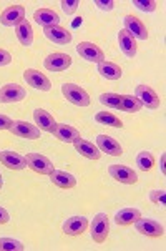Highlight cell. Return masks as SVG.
I'll list each match as a JSON object with an SVG mask.
<instances>
[{
  "instance_id": "obj_29",
  "label": "cell",
  "mask_w": 166,
  "mask_h": 251,
  "mask_svg": "<svg viewBox=\"0 0 166 251\" xmlns=\"http://www.w3.org/2000/svg\"><path fill=\"white\" fill-rule=\"evenodd\" d=\"M95 122L100 123V125H106V126H113V128H121L123 122L117 115L110 113V112H98L95 115Z\"/></svg>"
},
{
  "instance_id": "obj_23",
  "label": "cell",
  "mask_w": 166,
  "mask_h": 251,
  "mask_svg": "<svg viewBox=\"0 0 166 251\" xmlns=\"http://www.w3.org/2000/svg\"><path fill=\"white\" fill-rule=\"evenodd\" d=\"M33 20L44 28L53 27V25H58V22H60V15L55 10H52V8H38L33 14Z\"/></svg>"
},
{
  "instance_id": "obj_31",
  "label": "cell",
  "mask_w": 166,
  "mask_h": 251,
  "mask_svg": "<svg viewBox=\"0 0 166 251\" xmlns=\"http://www.w3.org/2000/svg\"><path fill=\"white\" fill-rule=\"evenodd\" d=\"M98 100L101 105H106V107H110V108L118 110V107H120V95H118V93H112V92L101 93Z\"/></svg>"
},
{
  "instance_id": "obj_2",
  "label": "cell",
  "mask_w": 166,
  "mask_h": 251,
  "mask_svg": "<svg viewBox=\"0 0 166 251\" xmlns=\"http://www.w3.org/2000/svg\"><path fill=\"white\" fill-rule=\"evenodd\" d=\"M62 93L71 105H75V107H88V105H90V95L87 93V90H83V88L76 83H63Z\"/></svg>"
},
{
  "instance_id": "obj_40",
  "label": "cell",
  "mask_w": 166,
  "mask_h": 251,
  "mask_svg": "<svg viewBox=\"0 0 166 251\" xmlns=\"http://www.w3.org/2000/svg\"><path fill=\"white\" fill-rule=\"evenodd\" d=\"M2 186H3V180H2V175H0V190H2Z\"/></svg>"
},
{
  "instance_id": "obj_20",
  "label": "cell",
  "mask_w": 166,
  "mask_h": 251,
  "mask_svg": "<svg viewBox=\"0 0 166 251\" xmlns=\"http://www.w3.org/2000/svg\"><path fill=\"white\" fill-rule=\"evenodd\" d=\"M118 45H120V50L125 53V57L128 58H135L136 52H138V47H136V38L133 35H130L125 28H121L118 32Z\"/></svg>"
},
{
  "instance_id": "obj_6",
  "label": "cell",
  "mask_w": 166,
  "mask_h": 251,
  "mask_svg": "<svg viewBox=\"0 0 166 251\" xmlns=\"http://www.w3.org/2000/svg\"><path fill=\"white\" fill-rule=\"evenodd\" d=\"M24 80L27 82V85H30L32 88L40 92H50L52 90V82L48 80V76L44 75L42 72H38L35 69H27L24 72Z\"/></svg>"
},
{
  "instance_id": "obj_38",
  "label": "cell",
  "mask_w": 166,
  "mask_h": 251,
  "mask_svg": "<svg viewBox=\"0 0 166 251\" xmlns=\"http://www.w3.org/2000/svg\"><path fill=\"white\" fill-rule=\"evenodd\" d=\"M8 221H10V215H8L5 208L0 206V225H7Z\"/></svg>"
},
{
  "instance_id": "obj_10",
  "label": "cell",
  "mask_w": 166,
  "mask_h": 251,
  "mask_svg": "<svg viewBox=\"0 0 166 251\" xmlns=\"http://www.w3.org/2000/svg\"><path fill=\"white\" fill-rule=\"evenodd\" d=\"M135 97L142 101L143 107H146L150 110H156L161 103L158 93L153 90L151 87H148V85H138L135 90Z\"/></svg>"
},
{
  "instance_id": "obj_16",
  "label": "cell",
  "mask_w": 166,
  "mask_h": 251,
  "mask_svg": "<svg viewBox=\"0 0 166 251\" xmlns=\"http://www.w3.org/2000/svg\"><path fill=\"white\" fill-rule=\"evenodd\" d=\"M96 147L101 153H106V155L112 156H121L123 155V148L118 140H115L113 137H108V135H98L96 137Z\"/></svg>"
},
{
  "instance_id": "obj_4",
  "label": "cell",
  "mask_w": 166,
  "mask_h": 251,
  "mask_svg": "<svg viewBox=\"0 0 166 251\" xmlns=\"http://www.w3.org/2000/svg\"><path fill=\"white\" fill-rule=\"evenodd\" d=\"M108 175L123 185H135L138 181V175L133 168L126 167V165H110Z\"/></svg>"
},
{
  "instance_id": "obj_36",
  "label": "cell",
  "mask_w": 166,
  "mask_h": 251,
  "mask_svg": "<svg viewBox=\"0 0 166 251\" xmlns=\"http://www.w3.org/2000/svg\"><path fill=\"white\" fill-rule=\"evenodd\" d=\"M12 63V55L7 50L0 49V67H7Z\"/></svg>"
},
{
  "instance_id": "obj_35",
  "label": "cell",
  "mask_w": 166,
  "mask_h": 251,
  "mask_svg": "<svg viewBox=\"0 0 166 251\" xmlns=\"http://www.w3.org/2000/svg\"><path fill=\"white\" fill-rule=\"evenodd\" d=\"M95 5L103 12H112L115 8V2L113 0H95Z\"/></svg>"
},
{
  "instance_id": "obj_12",
  "label": "cell",
  "mask_w": 166,
  "mask_h": 251,
  "mask_svg": "<svg viewBox=\"0 0 166 251\" xmlns=\"http://www.w3.org/2000/svg\"><path fill=\"white\" fill-rule=\"evenodd\" d=\"M25 97L27 92L19 83H7L0 88V103H15V101H22Z\"/></svg>"
},
{
  "instance_id": "obj_22",
  "label": "cell",
  "mask_w": 166,
  "mask_h": 251,
  "mask_svg": "<svg viewBox=\"0 0 166 251\" xmlns=\"http://www.w3.org/2000/svg\"><path fill=\"white\" fill-rule=\"evenodd\" d=\"M76 153H80L82 156L88 160H100L101 158V151L98 150L95 143L88 142V140H83V138H78L76 142L73 143Z\"/></svg>"
},
{
  "instance_id": "obj_13",
  "label": "cell",
  "mask_w": 166,
  "mask_h": 251,
  "mask_svg": "<svg viewBox=\"0 0 166 251\" xmlns=\"http://www.w3.org/2000/svg\"><path fill=\"white\" fill-rule=\"evenodd\" d=\"M88 225H90L88 218H85V216H70L63 221L62 231L68 236H80L87 231Z\"/></svg>"
},
{
  "instance_id": "obj_11",
  "label": "cell",
  "mask_w": 166,
  "mask_h": 251,
  "mask_svg": "<svg viewBox=\"0 0 166 251\" xmlns=\"http://www.w3.org/2000/svg\"><path fill=\"white\" fill-rule=\"evenodd\" d=\"M25 20V7L24 5H10L0 14V24L3 27H17Z\"/></svg>"
},
{
  "instance_id": "obj_30",
  "label": "cell",
  "mask_w": 166,
  "mask_h": 251,
  "mask_svg": "<svg viewBox=\"0 0 166 251\" xmlns=\"http://www.w3.org/2000/svg\"><path fill=\"white\" fill-rule=\"evenodd\" d=\"M25 246L22 241L14 238H0V251H24Z\"/></svg>"
},
{
  "instance_id": "obj_24",
  "label": "cell",
  "mask_w": 166,
  "mask_h": 251,
  "mask_svg": "<svg viewBox=\"0 0 166 251\" xmlns=\"http://www.w3.org/2000/svg\"><path fill=\"white\" fill-rule=\"evenodd\" d=\"M140 218H142V211L138 208H123V210L115 213V223L118 226H130Z\"/></svg>"
},
{
  "instance_id": "obj_32",
  "label": "cell",
  "mask_w": 166,
  "mask_h": 251,
  "mask_svg": "<svg viewBox=\"0 0 166 251\" xmlns=\"http://www.w3.org/2000/svg\"><path fill=\"white\" fill-rule=\"evenodd\" d=\"M133 7H136L138 10L144 12V14H151V12L156 10V7H158V2H155V0H133Z\"/></svg>"
},
{
  "instance_id": "obj_28",
  "label": "cell",
  "mask_w": 166,
  "mask_h": 251,
  "mask_svg": "<svg viewBox=\"0 0 166 251\" xmlns=\"http://www.w3.org/2000/svg\"><path fill=\"white\" fill-rule=\"evenodd\" d=\"M136 167L142 170V172H151V170L156 167V160H155V156H153V153L140 151L138 155H136Z\"/></svg>"
},
{
  "instance_id": "obj_33",
  "label": "cell",
  "mask_w": 166,
  "mask_h": 251,
  "mask_svg": "<svg viewBox=\"0 0 166 251\" xmlns=\"http://www.w3.org/2000/svg\"><path fill=\"white\" fill-rule=\"evenodd\" d=\"M150 201L155 205L163 206L166 203V191L165 190H151L150 191Z\"/></svg>"
},
{
  "instance_id": "obj_9",
  "label": "cell",
  "mask_w": 166,
  "mask_h": 251,
  "mask_svg": "<svg viewBox=\"0 0 166 251\" xmlns=\"http://www.w3.org/2000/svg\"><path fill=\"white\" fill-rule=\"evenodd\" d=\"M76 52L82 58L92 63H101L105 60V53L98 45L92 44V42H80L76 45Z\"/></svg>"
},
{
  "instance_id": "obj_39",
  "label": "cell",
  "mask_w": 166,
  "mask_h": 251,
  "mask_svg": "<svg viewBox=\"0 0 166 251\" xmlns=\"http://www.w3.org/2000/svg\"><path fill=\"white\" fill-rule=\"evenodd\" d=\"M165 161H166V155H161V158H160V170H161V173H163V175H166Z\"/></svg>"
},
{
  "instance_id": "obj_1",
  "label": "cell",
  "mask_w": 166,
  "mask_h": 251,
  "mask_svg": "<svg viewBox=\"0 0 166 251\" xmlns=\"http://www.w3.org/2000/svg\"><path fill=\"white\" fill-rule=\"evenodd\" d=\"M90 226V235L95 243H105L110 233V218L106 213H96L93 216Z\"/></svg>"
},
{
  "instance_id": "obj_14",
  "label": "cell",
  "mask_w": 166,
  "mask_h": 251,
  "mask_svg": "<svg viewBox=\"0 0 166 251\" xmlns=\"http://www.w3.org/2000/svg\"><path fill=\"white\" fill-rule=\"evenodd\" d=\"M44 35L47 40L53 42V44L57 45H68L71 42V35L70 30H67V28L60 27V25H53V27H45L44 28Z\"/></svg>"
},
{
  "instance_id": "obj_18",
  "label": "cell",
  "mask_w": 166,
  "mask_h": 251,
  "mask_svg": "<svg viewBox=\"0 0 166 251\" xmlns=\"http://www.w3.org/2000/svg\"><path fill=\"white\" fill-rule=\"evenodd\" d=\"M53 137L57 140H60L63 143H75L80 137V131L71 125H67V123H57V126L53 128Z\"/></svg>"
},
{
  "instance_id": "obj_21",
  "label": "cell",
  "mask_w": 166,
  "mask_h": 251,
  "mask_svg": "<svg viewBox=\"0 0 166 251\" xmlns=\"http://www.w3.org/2000/svg\"><path fill=\"white\" fill-rule=\"evenodd\" d=\"M48 176H50V181L62 190H71L76 186V178L71 175V173L63 172V170H53Z\"/></svg>"
},
{
  "instance_id": "obj_7",
  "label": "cell",
  "mask_w": 166,
  "mask_h": 251,
  "mask_svg": "<svg viewBox=\"0 0 166 251\" xmlns=\"http://www.w3.org/2000/svg\"><path fill=\"white\" fill-rule=\"evenodd\" d=\"M135 228L138 233L142 235L148 236V238H161L165 235V228L163 225H160L156 220H151V218H140L135 221Z\"/></svg>"
},
{
  "instance_id": "obj_19",
  "label": "cell",
  "mask_w": 166,
  "mask_h": 251,
  "mask_svg": "<svg viewBox=\"0 0 166 251\" xmlns=\"http://www.w3.org/2000/svg\"><path fill=\"white\" fill-rule=\"evenodd\" d=\"M33 120H35V125L40 128V131H48V133H52L53 128L57 126V122H55L53 115L44 108L33 110Z\"/></svg>"
},
{
  "instance_id": "obj_5",
  "label": "cell",
  "mask_w": 166,
  "mask_h": 251,
  "mask_svg": "<svg viewBox=\"0 0 166 251\" xmlns=\"http://www.w3.org/2000/svg\"><path fill=\"white\" fill-rule=\"evenodd\" d=\"M71 63H73V60H71L70 55L55 52V53L47 55L44 60V67L48 72H65L67 69H70Z\"/></svg>"
},
{
  "instance_id": "obj_26",
  "label": "cell",
  "mask_w": 166,
  "mask_h": 251,
  "mask_svg": "<svg viewBox=\"0 0 166 251\" xmlns=\"http://www.w3.org/2000/svg\"><path fill=\"white\" fill-rule=\"evenodd\" d=\"M98 74L106 80H120L123 75V70L117 63L103 60L101 63H98Z\"/></svg>"
},
{
  "instance_id": "obj_8",
  "label": "cell",
  "mask_w": 166,
  "mask_h": 251,
  "mask_svg": "<svg viewBox=\"0 0 166 251\" xmlns=\"http://www.w3.org/2000/svg\"><path fill=\"white\" fill-rule=\"evenodd\" d=\"M8 131H10L12 135H15V137H20L25 140L40 138V128H38L37 125H32V123L24 122V120H14Z\"/></svg>"
},
{
  "instance_id": "obj_27",
  "label": "cell",
  "mask_w": 166,
  "mask_h": 251,
  "mask_svg": "<svg viewBox=\"0 0 166 251\" xmlns=\"http://www.w3.org/2000/svg\"><path fill=\"white\" fill-rule=\"evenodd\" d=\"M143 108L142 101H140L136 97L133 95H120V107L118 110L120 112H126V113H136Z\"/></svg>"
},
{
  "instance_id": "obj_34",
  "label": "cell",
  "mask_w": 166,
  "mask_h": 251,
  "mask_svg": "<svg viewBox=\"0 0 166 251\" xmlns=\"http://www.w3.org/2000/svg\"><path fill=\"white\" fill-rule=\"evenodd\" d=\"M62 10L65 12L67 15H73L76 12V8L80 7V2L78 0H62Z\"/></svg>"
},
{
  "instance_id": "obj_37",
  "label": "cell",
  "mask_w": 166,
  "mask_h": 251,
  "mask_svg": "<svg viewBox=\"0 0 166 251\" xmlns=\"http://www.w3.org/2000/svg\"><path fill=\"white\" fill-rule=\"evenodd\" d=\"M12 123H14V120H12L10 117H7V115H0V130H10Z\"/></svg>"
},
{
  "instance_id": "obj_25",
  "label": "cell",
  "mask_w": 166,
  "mask_h": 251,
  "mask_svg": "<svg viewBox=\"0 0 166 251\" xmlns=\"http://www.w3.org/2000/svg\"><path fill=\"white\" fill-rule=\"evenodd\" d=\"M15 35L19 38V42L24 47H32L33 44V28L32 24L28 20H24L22 24H19L15 27Z\"/></svg>"
},
{
  "instance_id": "obj_3",
  "label": "cell",
  "mask_w": 166,
  "mask_h": 251,
  "mask_svg": "<svg viewBox=\"0 0 166 251\" xmlns=\"http://www.w3.org/2000/svg\"><path fill=\"white\" fill-rule=\"evenodd\" d=\"M25 161H27V167L38 175H50L55 170L52 161L45 155H40V153H27Z\"/></svg>"
},
{
  "instance_id": "obj_15",
  "label": "cell",
  "mask_w": 166,
  "mask_h": 251,
  "mask_svg": "<svg viewBox=\"0 0 166 251\" xmlns=\"http://www.w3.org/2000/svg\"><path fill=\"white\" fill-rule=\"evenodd\" d=\"M123 24H125V30L133 35L138 40H146L148 38V30H146V25H144L138 17L135 15H125L123 19Z\"/></svg>"
},
{
  "instance_id": "obj_17",
  "label": "cell",
  "mask_w": 166,
  "mask_h": 251,
  "mask_svg": "<svg viewBox=\"0 0 166 251\" xmlns=\"http://www.w3.org/2000/svg\"><path fill=\"white\" fill-rule=\"evenodd\" d=\"M0 163H2L3 167H7L8 170H14V172H20V170L27 168L25 156L19 155V153H15L12 150L0 151Z\"/></svg>"
}]
</instances>
